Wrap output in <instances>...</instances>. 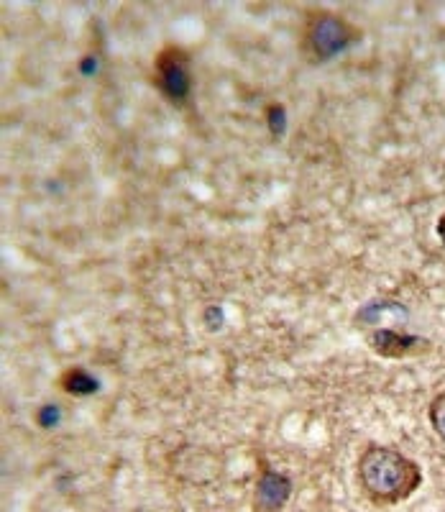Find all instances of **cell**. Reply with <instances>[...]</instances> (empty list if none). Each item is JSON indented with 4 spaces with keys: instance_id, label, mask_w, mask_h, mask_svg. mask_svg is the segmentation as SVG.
<instances>
[{
    "instance_id": "1",
    "label": "cell",
    "mask_w": 445,
    "mask_h": 512,
    "mask_svg": "<svg viewBox=\"0 0 445 512\" xmlns=\"http://www.w3.org/2000/svg\"><path fill=\"white\" fill-rule=\"evenodd\" d=\"M356 477L366 500L376 507H394L410 500L425 482L415 459L384 443H369L356 461Z\"/></svg>"
},
{
    "instance_id": "2",
    "label": "cell",
    "mask_w": 445,
    "mask_h": 512,
    "mask_svg": "<svg viewBox=\"0 0 445 512\" xmlns=\"http://www.w3.org/2000/svg\"><path fill=\"white\" fill-rule=\"evenodd\" d=\"M364 29L330 8H307L302 16L300 47L307 62L325 64L351 52L364 41Z\"/></svg>"
},
{
    "instance_id": "3",
    "label": "cell",
    "mask_w": 445,
    "mask_h": 512,
    "mask_svg": "<svg viewBox=\"0 0 445 512\" xmlns=\"http://www.w3.org/2000/svg\"><path fill=\"white\" fill-rule=\"evenodd\" d=\"M151 82L162 93L164 100L174 108H185L192 103L195 93V70H192V54L180 44H164L154 57Z\"/></svg>"
},
{
    "instance_id": "4",
    "label": "cell",
    "mask_w": 445,
    "mask_h": 512,
    "mask_svg": "<svg viewBox=\"0 0 445 512\" xmlns=\"http://www.w3.org/2000/svg\"><path fill=\"white\" fill-rule=\"evenodd\" d=\"M292 497V479L261 456L254 484V512H282Z\"/></svg>"
},
{
    "instance_id": "5",
    "label": "cell",
    "mask_w": 445,
    "mask_h": 512,
    "mask_svg": "<svg viewBox=\"0 0 445 512\" xmlns=\"http://www.w3.org/2000/svg\"><path fill=\"white\" fill-rule=\"evenodd\" d=\"M369 346L374 354L384 359H405V356H417L428 351V341L412 333L399 331V328H374L369 333Z\"/></svg>"
},
{
    "instance_id": "6",
    "label": "cell",
    "mask_w": 445,
    "mask_h": 512,
    "mask_svg": "<svg viewBox=\"0 0 445 512\" xmlns=\"http://www.w3.org/2000/svg\"><path fill=\"white\" fill-rule=\"evenodd\" d=\"M57 387L64 395L90 397L100 390V379L85 367H67L57 379Z\"/></svg>"
},
{
    "instance_id": "7",
    "label": "cell",
    "mask_w": 445,
    "mask_h": 512,
    "mask_svg": "<svg viewBox=\"0 0 445 512\" xmlns=\"http://www.w3.org/2000/svg\"><path fill=\"white\" fill-rule=\"evenodd\" d=\"M428 418H430V425H433L435 436L445 443V390H440L438 395L430 400Z\"/></svg>"
},
{
    "instance_id": "8",
    "label": "cell",
    "mask_w": 445,
    "mask_h": 512,
    "mask_svg": "<svg viewBox=\"0 0 445 512\" xmlns=\"http://www.w3.org/2000/svg\"><path fill=\"white\" fill-rule=\"evenodd\" d=\"M438 236L440 241H443V249H445V213L438 218Z\"/></svg>"
}]
</instances>
